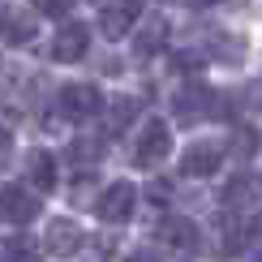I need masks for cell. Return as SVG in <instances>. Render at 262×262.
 Here are the masks:
<instances>
[{
	"instance_id": "cell-1",
	"label": "cell",
	"mask_w": 262,
	"mask_h": 262,
	"mask_svg": "<svg viewBox=\"0 0 262 262\" xmlns=\"http://www.w3.org/2000/svg\"><path fill=\"white\" fill-rule=\"evenodd\" d=\"M56 107L69 121H86V116H95L103 107V95H99V86H91V82H69V86H60Z\"/></svg>"
},
{
	"instance_id": "cell-2",
	"label": "cell",
	"mask_w": 262,
	"mask_h": 262,
	"mask_svg": "<svg viewBox=\"0 0 262 262\" xmlns=\"http://www.w3.org/2000/svg\"><path fill=\"white\" fill-rule=\"evenodd\" d=\"M172 107H177V116H181L185 125H189V121H202V116H220V112H224L220 95L206 91V86H181L177 99H172Z\"/></svg>"
},
{
	"instance_id": "cell-3",
	"label": "cell",
	"mask_w": 262,
	"mask_h": 262,
	"mask_svg": "<svg viewBox=\"0 0 262 262\" xmlns=\"http://www.w3.org/2000/svg\"><path fill=\"white\" fill-rule=\"evenodd\" d=\"M134 202H138V189L129 181H116V185H107V189L99 193L95 215H99L103 224H125L129 215H134Z\"/></svg>"
},
{
	"instance_id": "cell-4",
	"label": "cell",
	"mask_w": 262,
	"mask_h": 262,
	"mask_svg": "<svg viewBox=\"0 0 262 262\" xmlns=\"http://www.w3.org/2000/svg\"><path fill=\"white\" fill-rule=\"evenodd\" d=\"M168 150H172V134H168V125H163V121H150V125L138 134L134 159H138V168H155V163L168 159Z\"/></svg>"
},
{
	"instance_id": "cell-5",
	"label": "cell",
	"mask_w": 262,
	"mask_h": 262,
	"mask_svg": "<svg viewBox=\"0 0 262 262\" xmlns=\"http://www.w3.org/2000/svg\"><path fill=\"white\" fill-rule=\"evenodd\" d=\"M220 202L228 206V211H254V206H262V177L258 172H241V177H232L224 185Z\"/></svg>"
},
{
	"instance_id": "cell-6",
	"label": "cell",
	"mask_w": 262,
	"mask_h": 262,
	"mask_svg": "<svg viewBox=\"0 0 262 262\" xmlns=\"http://www.w3.org/2000/svg\"><path fill=\"white\" fill-rule=\"evenodd\" d=\"M35 215H39V198L30 189H21V185H5V189H0V220L30 224Z\"/></svg>"
},
{
	"instance_id": "cell-7",
	"label": "cell",
	"mask_w": 262,
	"mask_h": 262,
	"mask_svg": "<svg viewBox=\"0 0 262 262\" xmlns=\"http://www.w3.org/2000/svg\"><path fill=\"white\" fill-rule=\"evenodd\" d=\"M86 48H91V30H86L82 21H69V26L56 30V39H52V60L73 64V60L86 56Z\"/></svg>"
},
{
	"instance_id": "cell-8",
	"label": "cell",
	"mask_w": 262,
	"mask_h": 262,
	"mask_svg": "<svg viewBox=\"0 0 262 262\" xmlns=\"http://www.w3.org/2000/svg\"><path fill=\"white\" fill-rule=\"evenodd\" d=\"M181 168L189 172V177H215V172L224 168V146L220 142H193L181 155Z\"/></svg>"
},
{
	"instance_id": "cell-9",
	"label": "cell",
	"mask_w": 262,
	"mask_h": 262,
	"mask_svg": "<svg viewBox=\"0 0 262 262\" xmlns=\"http://www.w3.org/2000/svg\"><path fill=\"white\" fill-rule=\"evenodd\" d=\"M138 13H142L138 0H116V5H107L103 13H99V30H103L107 39H121V35H129V30H134Z\"/></svg>"
},
{
	"instance_id": "cell-10",
	"label": "cell",
	"mask_w": 262,
	"mask_h": 262,
	"mask_svg": "<svg viewBox=\"0 0 262 262\" xmlns=\"http://www.w3.org/2000/svg\"><path fill=\"white\" fill-rule=\"evenodd\" d=\"M168 17L163 13H150L142 26L134 30V52L138 56H155V52H163V43H168Z\"/></svg>"
},
{
	"instance_id": "cell-11",
	"label": "cell",
	"mask_w": 262,
	"mask_h": 262,
	"mask_svg": "<svg viewBox=\"0 0 262 262\" xmlns=\"http://www.w3.org/2000/svg\"><path fill=\"white\" fill-rule=\"evenodd\" d=\"M86 245V232L73 220H52L48 224V249L56 258H69V254H78V249Z\"/></svg>"
},
{
	"instance_id": "cell-12",
	"label": "cell",
	"mask_w": 262,
	"mask_h": 262,
	"mask_svg": "<svg viewBox=\"0 0 262 262\" xmlns=\"http://www.w3.org/2000/svg\"><path fill=\"white\" fill-rule=\"evenodd\" d=\"M159 236H163V241H168L172 249H189V254L202 245L198 224H193V220H185V215H168V220L159 224Z\"/></svg>"
},
{
	"instance_id": "cell-13",
	"label": "cell",
	"mask_w": 262,
	"mask_h": 262,
	"mask_svg": "<svg viewBox=\"0 0 262 262\" xmlns=\"http://www.w3.org/2000/svg\"><path fill=\"white\" fill-rule=\"evenodd\" d=\"M0 39L5 43H17V48H26L30 39H35V13H5L0 17Z\"/></svg>"
},
{
	"instance_id": "cell-14",
	"label": "cell",
	"mask_w": 262,
	"mask_h": 262,
	"mask_svg": "<svg viewBox=\"0 0 262 262\" xmlns=\"http://www.w3.org/2000/svg\"><path fill=\"white\" fill-rule=\"evenodd\" d=\"M26 177L35 189H52L56 185V159L48 155V150H30L26 155Z\"/></svg>"
},
{
	"instance_id": "cell-15",
	"label": "cell",
	"mask_w": 262,
	"mask_h": 262,
	"mask_svg": "<svg viewBox=\"0 0 262 262\" xmlns=\"http://www.w3.org/2000/svg\"><path fill=\"white\" fill-rule=\"evenodd\" d=\"M69 155H73V163H78L82 172H86V168H95V163L103 159V138H99V134H82V138H73Z\"/></svg>"
},
{
	"instance_id": "cell-16",
	"label": "cell",
	"mask_w": 262,
	"mask_h": 262,
	"mask_svg": "<svg viewBox=\"0 0 262 262\" xmlns=\"http://www.w3.org/2000/svg\"><path fill=\"white\" fill-rule=\"evenodd\" d=\"M138 116V99L134 95H121L112 107H107V134H121V129H129V121Z\"/></svg>"
},
{
	"instance_id": "cell-17",
	"label": "cell",
	"mask_w": 262,
	"mask_h": 262,
	"mask_svg": "<svg viewBox=\"0 0 262 262\" xmlns=\"http://www.w3.org/2000/svg\"><path fill=\"white\" fill-rule=\"evenodd\" d=\"M9 258H35V241L30 236H5L0 241V262H9Z\"/></svg>"
},
{
	"instance_id": "cell-18",
	"label": "cell",
	"mask_w": 262,
	"mask_h": 262,
	"mask_svg": "<svg viewBox=\"0 0 262 262\" xmlns=\"http://www.w3.org/2000/svg\"><path fill=\"white\" fill-rule=\"evenodd\" d=\"M211 52H215V56H228V60H241L245 43H241V39H224V35H211Z\"/></svg>"
},
{
	"instance_id": "cell-19",
	"label": "cell",
	"mask_w": 262,
	"mask_h": 262,
	"mask_svg": "<svg viewBox=\"0 0 262 262\" xmlns=\"http://www.w3.org/2000/svg\"><path fill=\"white\" fill-rule=\"evenodd\" d=\"M172 69H177V73H198L202 69V56H198V52H177V56H172Z\"/></svg>"
},
{
	"instance_id": "cell-20",
	"label": "cell",
	"mask_w": 262,
	"mask_h": 262,
	"mask_svg": "<svg viewBox=\"0 0 262 262\" xmlns=\"http://www.w3.org/2000/svg\"><path fill=\"white\" fill-rule=\"evenodd\" d=\"M73 5H78V0H35V9H39V13H48V17H64Z\"/></svg>"
},
{
	"instance_id": "cell-21",
	"label": "cell",
	"mask_w": 262,
	"mask_h": 262,
	"mask_svg": "<svg viewBox=\"0 0 262 262\" xmlns=\"http://www.w3.org/2000/svg\"><path fill=\"white\" fill-rule=\"evenodd\" d=\"M9 150H13V138H9V129H0V168L9 163Z\"/></svg>"
},
{
	"instance_id": "cell-22",
	"label": "cell",
	"mask_w": 262,
	"mask_h": 262,
	"mask_svg": "<svg viewBox=\"0 0 262 262\" xmlns=\"http://www.w3.org/2000/svg\"><path fill=\"white\" fill-rule=\"evenodd\" d=\"M189 5H198V9H206V5H220V0H189Z\"/></svg>"
}]
</instances>
